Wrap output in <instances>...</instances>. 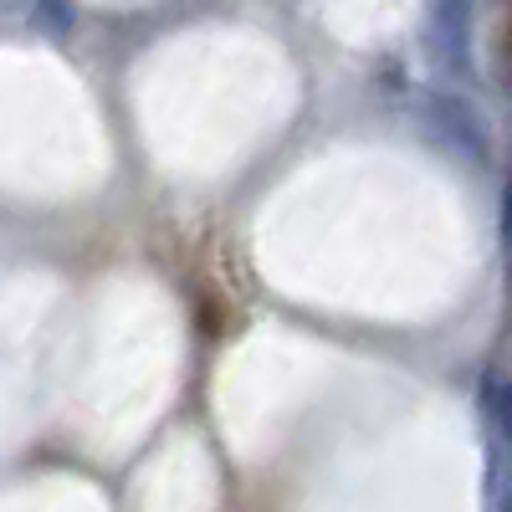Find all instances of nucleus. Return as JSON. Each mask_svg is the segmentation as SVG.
I'll list each match as a JSON object with an SVG mask.
<instances>
[{
	"mask_svg": "<svg viewBox=\"0 0 512 512\" xmlns=\"http://www.w3.org/2000/svg\"><path fill=\"white\" fill-rule=\"evenodd\" d=\"M497 512H512V477L497 482Z\"/></svg>",
	"mask_w": 512,
	"mask_h": 512,
	"instance_id": "6",
	"label": "nucleus"
},
{
	"mask_svg": "<svg viewBox=\"0 0 512 512\" xmlns=\"http://www.w3.org/2000/svg\"><path fill=\"white\" fill-rule=\"evenodd\" d=\"M497 72H502V82L512 88V21L497 31Z\"/></svg>",
	"mask_w": 512,
	"mask_h": 512,
	"instance_id": "5",
	"label": "nucleus"
},
{
	"mask_svg": "<svg viewBox=\"0 0 512 512\" xmlns=\"http://www.w3.org/2000/svg\"><path fill=\"white\" fill-rule=\"evenodd\" d=\"M482 405H487V420H492V441H497L502 456L512 461V379L487 374V384H482Z\"/></svg>",
	"mask_w": 512,
	"mask_h": 512,
	"instance_id": "2",
	"label": "nucleus"
},
{
	"mask_svg": "<svg viewBox=\"0 0 512 512\" xmlns=\"http://www.w3.org/2000/svg\"><path fill=\"white\" fill-rule=\"evenodd\" d=\"M502 256H507V282H512V164H507V195H502Z\"/></svg>",
	"mask_w": 512,
	"mask_h": 512,
	"instance_id": "4",
	"label": "nucleus"
},
{
	"mask_svg": "<svg viewBox=\"0 0 512 512\" xmlns=\"http://www.w3.org/2000/svg\"><path fill=\"white\" fill-rule=\"evenodd\" d=\"M472 16L477 0H425V52L451 77L472 72Z\"/></svg>",
	"mask_w": 512,
	"mask_h": 512,
	"instance_id": "1",
	"label": "nucleus"
},
{
	"mask_svg": "<svg viewBox=\"0 0 512 512\" xmlns=\"http://www.w3.org/2000/svg\"><path fill=\"white\" fill-rule=\"evenodd\" d=\"M36 26L62 41L72 31V0H36Z\"/></svg>",
	"mask_w": 512,
	"mask_h": 512,
	"instance_id": "3",
	"label": "nucleus"
}]
</instances>
